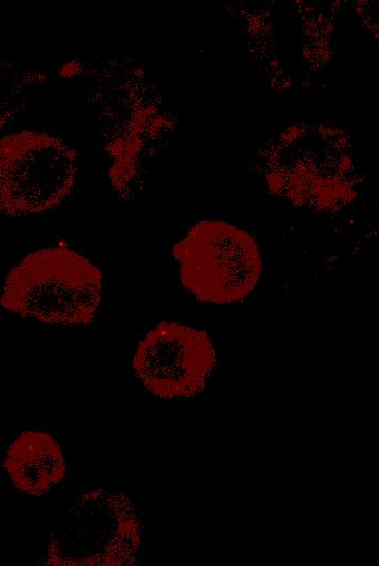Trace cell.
I'll return each instance as SVG.
<instances>
[{"instance_id":"cell-2","label":"cell","mask_w":379,"mask_h":566,"mask_svg":"<svg viewBox=\"0 0 379 566\" xmlns=\"http://www.w3.org/2000/svg\"><path fill=\"white\" fill-rule=\"evenodd\" d=\"M140 522L131 499L112 489L81 493L51 536L46 563L62 566L134 565Z\"/></svg>"},{"instance_id":"cell-1","label":"cell","mask_w":379,"mask_h":566,"mask_svg":"<svg viewBox=\"0 0 379 566\" xmlns=\"http://www.w3.org/2000/svg\"><path fill=\"white\" fill-rule=\"evenodd\" d=\"M102 295V273L84 255L63 247L35 250L14 266L0 305L52 325H87Z\"/></svg>"},{"instance_id":"cell-6","label":"cell","mask_w":379,"mask_h":566,"mask_svg":"<svg viewBox=\"0 0 379 566\" xmlns=\"http://www.w3.org/2000/svg\"><path fill=\"white\" fill-rule=\"evenodd\" d=\"M3 465L14 487L33 496L49 492L68 471L56 438L37 430L23 431L11 442Z\"/></svg>"},{"instance_id":"cell-5","label":"cell","mask_w":379,"mask_h":566,"mask_svg":"<svg viewBox=\"0 0 379 566\" xmlns=\"http://www.w3.org/2000/svg\"><path fill=\"white\" fill-rule=\"evenodd\" d=\"M216 366L208 334L178 323L160 322L140 340L132 368L143 386L162 399L200 393Z\"/></svg>"},{"instance_id":"cell-3","label":"cell","mask_w":379,"mask_h":566,"mask_svg":"<svg viewBox=\"0 0 379 566\" xmlns=\"http://www.w3.org/2000/svg\"><path fill=\"white\" fill-rule=\"evenodd\" d=\"M173 254L182 284L201 302H240L255 290L262 272L254 238L224 222L194 225L174 246Z\"/></svg>"},{"instance_id":"cell-4","label":"cell","mask_w":379,"mask_h":566,"mask_svg":"<svg viewBox=\"0 0 379 566\" xmlns=\"http://www.w3.org/2000/svg\"><path fill=\"white\" fill-rule=\"evenodd\" d=\"M75 151L60 138L20 131L0 138V212L28 216L58 206L74 186Z\"/></svg>"}]
</instances>
